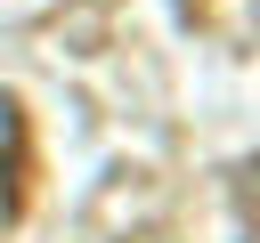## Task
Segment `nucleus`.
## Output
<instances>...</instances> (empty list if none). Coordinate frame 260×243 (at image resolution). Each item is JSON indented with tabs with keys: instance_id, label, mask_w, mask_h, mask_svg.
<instances>
[{
	"instance_id": "f257e3e1",
	"label": "nucleus",
	"mask_w": 260,
	"mask_h": 243,
	"mask_svg": "<svg viewBox=\"0 0 260 243\" xmlns=\"http://www.w3.org/2000/svg\"><path fill=\"white\" fill-rule=\"evenodd\" d=\"M0 219H24V186H32V146H24V105H0Z\"/></svg>"
}]
</instances>
